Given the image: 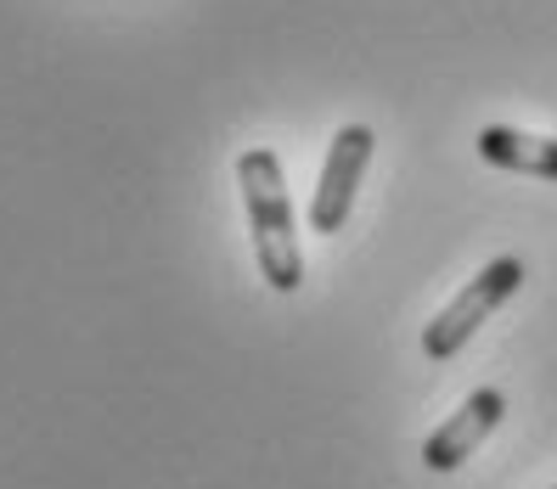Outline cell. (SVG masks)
<instances>
[{
    "label": "cell",
    "instance_id": "cell-1",
    "mask_svg": "<svg viewBox=\"0 0 557 489\" xmlns=\"http://www.w3.org/2000/svg\"><path fill=\"white\" fill-rule=\"evenodd\" d=\"M243 203H248V231L253 259L271 292H299L305 287V253H299V225H293V198L282 180V158L271 147H248L237 158Z\"/></svg>",
    "mask_w": 557,
    "mask_h": 489
},
{
    "label": "cell",
    "instance_id": "cell-2",
    "mask_svg": "<svg viewBox=\"0 0 557 489\" xmlns=\"http://www.w3.org/2000/svg\"><path fill=\"white\" fill-rule=\"evenodd\" d=\"M523 276H530V271H523V259H518V253L490 259V265H484L462 292H456V299H450L429 326H422V354H429V361H456V354L473 343L479 326H484V321L496 315V310L512 299V292L523 287Z\"/></svg>",
    "mask_w": 557,
    "mask_h": 489
},
{
    "label": "cell",
    "instance_id": "cell-3",
    "mask_svg": "<svg viewBox=\"0 0 557 489\" xmlns=\"http://www.w3.org/2000/svg\"><path fill=\"white\" fill-rule=\"evenodd\" d=\"M372 147H377V136L367 124H344L333 136V152H326V163H321V186L310 198V231L333 237V231L349 225V209H355L360 175H367V163H372Z\"/></svg>",
    "mask_w": 557,
    "mask_h": 489
},
{
    "label": "cell",
    "instance_id": "cell-4",
    "mask_svg": "<svg viewBox=\"0 0 557 489\" xmlns=\"http://www.w3.org/2000/svg\"><path fill=\"white\" fill-rule=\"evenodd\" d=\"M502 416H507L502 388H473V394L462 400V411H456L450 422H440V428L422 439V467L429 473H456L490 434H496Z\"/></svg>",
    "mask_w": 557,
    "mask_h": 489
},
{
    "label": "cell",
    "instance_id": "cell-5",
    "mask_svg": "<svg viewBox=\"0 0 557 489\" xmlns=\"http://www.w3.org/2000/svg\"><path fill=\"white\" fill-rule=\"evenodd\" d=\"M473 147H479L484 163H496V170L557 180V141H546V136H523V129H507V124H484Z\"/></svg>",
    "mask_w": 557,
    "mask_h": 489
}]
</instances>
